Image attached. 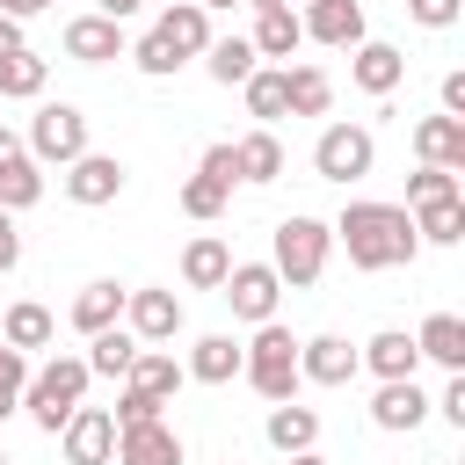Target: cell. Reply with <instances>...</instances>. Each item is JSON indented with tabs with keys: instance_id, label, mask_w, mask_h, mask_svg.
<instances>
[{
	"instance_id": "1",
	"label": "cell",
	"mask_w": 465,
	"mask_h": 465,
	"mask_svg": "<svg viewBox=\"0 0 465 465\" xmlns=\"http://www.w3.org/2000/svg\"><path fill=\"white\" fill-rule=\"evenodd\" d=\"M334 240L349 247L356 269H407L421 254V232H414L407 203H349L334 218Z\"/></svg>"
},
{
	"instance_id": "2",
	"label": "cell",
	"mask_w": 465,
	"mask_h": 465,
	"mask_svg": "<svg viewBox=\"0 0 465 465\" xmlns=\"http://www.w3.org/2000/svg\"><path fill=\"white\" fill-rule=\"evenodd\" d=\"M87 356H51V363H36L29 371V385H22V414L44 429V436H58L65 429V414L87 400Z\"/></svg>"
},
{
	"instance_id": "3",
	"label": "cell",
	"mask_w": 465,
	"mask_h": 465,
	"mask_svg": "<svg viewBox=\"0 0 465 465\" xmlns=\"http://www.w3.org/2000/svg\"><path fill=\"white\" fill-rule=\"evenodd\" d=\"M327 247H334V225L291 211V218L276 225V240H269V269H276L291 291H312V283L327 276Z\"/></svg>"
},
{
	"instance_id": "4",
	"label": "cell",
	"mask_w": 465,
	"mask_h": 465,
	"mask_svg": "<svg viewBox=\"0 0 465 465\" xmlns=\"http://www.w3.org/2000/svg\"><path fill=\"white\" fill-rule=\"evenodd\" d=\"M240 378L276 407V400H298V334L291 327H276V320H262L254 327V341H247V356H240Z\"/></svg>"
},
{
	"instance_id": "5",
	"label": "cell",
	"mask_w": 465,
	"mask_h": 465,
	"mask_svg": "<svg viewBox=\"0 0 465 465\" xmlns=\"http://www.w3.org/2000/svg\"><path fill=\"white\" fill-rule=\"evenodd\" d=\"M378 167V138L363 124H327L320 145H312V174L320 182H363Z\"/></svg>"
},
{
	"instance_id": "6",
	"label": "cell",
	"mask_w": 465,
	"mask_h": 465,
	"mask_svg": "<svg viewBox=\"0 0 465 465\" xmlns=\"http://www.w3.org/2000/svg\"><path fill=\"white\" fill-rule=\"evenodd\" d=\"M22 145H29V160H36V167H44V160H58V167H65V160H80V153H87V116H80L73 102H44V109L29 116V138H22Z\"/></svg>"
},
{
	"instance_id": "7",
	"label": "cell",
	"mask_w": 465,
	"mask_h": 465,
	"mask_svg": "<svg viewBox=\"0 0 465 465\" xmlns=\"http://www.w3.org/2000/svg\"><path fill=\"white\" fill-rule=\"evenodd\" d=\"M218 298L232 305V320H276V298H283V276L269 269V262H232L225 269V283H218Z\"/></svg>"
},
{
	"instance_id": "8",
	"label": "cell",
	"mask_w": 465,
	"mask_h": 465,
	"mask_svg": "<svg viewBox=\"0 0 465 465\" xmlns=\"http://www.w3.org/2000/svg\"><path fill=\"white\" fill-rule=\"evenodd\" d=\"M58 450H65V465H109L116 458V414L80 400L65 414V429H58Z\"/></svg>"
},
{
	"instance_id": "9",
	"label": "cell",
	"mask_w": 465,
	"mask_h": 465,
	"mask_svg": "<svg viewBox=\"0 0 465 465\" xmlns=\"http://www.w3.org/2000/svg\"><path fill=\"white\" fill-rule=\"evenodd\" d=\"M124 160L116 153H80V160H65V196L73 203H87V211H102V203H116L124 196Z\"/></svg>"
},
{
	"instance_id": "10",
	"label": "cell",
	"mask_w": 465,
	"mask_h": 465,
	"mask_svg": "<svg viewBox=\"0 0 465 465\" xmlns=\"http://www.w3.org/2000/svg\"><path fill=\"white\" fill-rule=\"evenodd\" d=\"M363 363H356V341L349 334H312V341H298V378L305 385H349Z\"/></svg>"
},
{
	"instance_id": "11",
	"label": "cell",
	"mask_w": 465,
	"mask_h": 465,
	"mask_svg": "<svg viewBox=\"0 0 465 465\" xmlns=\"http://www.w3.org/2000/svg\"><path fill=\"white\" fill-rule=\"evenodd\" d=\"M298 29L312 44H334V51H356L363 44V0H305Z\"/></svg>"
},
{
	"instance_id": "12",
	"label": "cell",
	"mask_w": 465,
	"mask_h": 465,
	"mask_svg": "<svg viewBox=\"0 0 465 465\" xmlns=\"http://www.w3.org/2000/svg\"><path fill=\"white\" fill-rule=\"evenodd\" d=\"M44 196V167L29 160V145L0 124V211H29Z\"/></svg>"
},
{
	"instance_id": "13",
	"label": "cell",
	"mask_w": 465,
	"mask_h": 465,
	"mask_svg": "<svg viewBox=\"0 0 465 465\" xmlns=\"http://www.w3.org/2000/svg\"><path fill=\"white\" fill-rule=\"evenodd\" d=\"M124 51H131L124 22H109V15H73V22H65V58H80V65H109V58H124Z\"/></svg>"
},
{
	"instance_id": "14",
	"label": "cell",
	"mask_w": 465,
	"mask_h": 465,
	"mask_svg": "<svg viewBox=\"0 0 465 465\" xmlns=\"http://www.w3.org/2000/svg\"><path fill=\"white\" fill-rule=\"evenodd\" d=\"M371 421H378L385 436H407V429H421V421H429V392H421L414 378H378Z\"/></svg>"
},
{
	"instance_id": "15",
	"label": "cell",
	"mask_w": 465,
	"mask_h": 465,
	"mask_svg": "<svg viewBox=\"0 0 465 465\" xmlns=\"http://www.w3.org/2000/svg\"><path fill=\"white\" fill-rule=\"evenodd\" d=\"M153 36H167V51L189 65V58H203V44H211V7H196V0H174V7H160Z\"/></svg>"
},
{
	"instance_id": "16",
	"label": "cell",
	"mask_w": 465,
	"mask_h": 465,
	"mask_svg": "<svg viewBox=\"0 0 465 465\" xmlns=\"http://www.w3.org/2000/svg\"><path fill=\"white\" fill-rule=\"evenodd\" d=\"M124 320L138 341H167V334H182V298L174 291H124Z\"/></svg>"
},
{
	"instance_id": "17",
	"label": "cell",
	"mask_w": 465,
	"mask_h": 465,
	"mask_svg": "<svg viewBox=\"0 0 465 465\" xmlns=\"http://www.w3.org/2000/svg\"><path fill=\"white\" fill-rule=\"evenodd\" d=\"M109 465H182V436L167 421H138V429H116V458Z\"/></svg>"
},
{
	"instance_id": "18",
	"label": "cell",
	"mask_w": 465,
	"mask_h": 465,
	"mask_svg": "<svg viewBox=\"0 0 465 465\" xmlns=\"http://www.w3.org/2000/svg\"><path fill=\"white\" fill-rule=\"evenodd\" d=\"M414 153H421V167L465 174V116H421L414 124Z\"/></svg>"
},
{
	"instance_id": "19",
	"label": "cell",
	"mask_w": 465,
	"mask_h": 465,
	"mask_svg": "<svg viewBox=\"0 0 465 465\" xmlns=\"http://www.w3.org/2000/svg\"><path fill=\"white\" fill-rule=\"evenodd\" d=\"M356 363L378 371V378H414V371H421V349H414V334L385 327V334H371V341L356 349Z\"/></svg>"
},
{
	"instance_id": "20",
	"label": "cell",
	"mask_w": 465,
	"mask_h": 465,
	"mask_svg": "<svg viewBox=\"0 0 465 465\" xmlns=\"http://www.w3.org/2000/svg\"><path fill=\"white\" fill-rule=\"evenodd\" d=\"M349 80H356L363 94H392V87L407 80V58H400L392 44H371V36H363V44H356V65H349Z\"/></svg>"
},
{
	"instance_id": "21",
	"label": "cell",
	"mask_w": 465,
	"mask_h": 465,
	"mask_svg": "<svg viewBox=\"0 0 465 465\" xmlns=\"http://www.w3.org/2000/svg\"><path fill=\"white\" fill-rule=\"evenodd\" d=\"M407 218H414L421 247H458V240H465V196H429V203H414Z\"/></svg>"
},
{
	"instance_id": "22",
	"label": "cell",
	"mask_w": 465,
	"mask_h": 465,
	"mask_svg": "<svg viewBox=\"0 0 465 465\" xmlns=\"http://www.w3.org/2000/svg\"><path fill=\"white\" fill-rule=\"evenodd\" d=\"M414 349H421L429 363H443V371H465V320H458V312H429V320L414 327Z\"/></svg>"
},
{
	"instance_id": "23",
	"label": "cell",
	"mask_w": 465,
	"mask_h": 465,
	"mask_svg": "<svg viewBox=\"0 0 465 465\" xmlns=\"http://www.w3.org/2000/svg\"><path fill=\"white\" fill-rule=\"evenodd\" d=\"M182 378H189V371H182L167 349H153V341H138V356H131V371H124V385H138V392H153V400H174Z\"/></svg>"
},
{
	"instance_id": "24",
	"label": "cell",
	"mask_w": 465,
	"mask_h": 465,
	"mask_svg": "<svg viewBox=\"0 0 465 465\" xmlns=\"http://www.w3.org/2000/svg\"><path fill=\"white\" fill-rule=\"evenodd\" d=\"M124 320V283L116 276H94L80 298H73V327L80 334H102V327H116Z\"/></svg>"
},
{
	"instance_id": "25",
	"label": "cell",
	"mask_w": 465,
	"mask_h": 465,
	"mask_svg": "<svg viewBox=\"0 0 465 465\" xmlns=\"http://www.w3.org/2000/svg\"><path fill=\"white\" fill-rule=\"evenodd\" d=\"M254 58H291L298 44H305V29H298V15L291 7H254Z\"/></svg>"
},
{
	"instance_id": "26",
	"label": "cell",
	"mask_w": 465,
	"mask_h": 465,
	"mask_svg": "<svg viewBox=\"0 0 465 465\" xmlns=\"http://www.w3.org/2000/svg\"><path fill=\"white\" fill-rule=\"evenodd\" d=\"M327 102H334V80L320 65H283V109L291 116H327Z\"/></svg>"
},
{
	"instance_id": "27",
	"label": "cell",
	"mask_w": 465,
	"mask_h": 465,
	"mask_svg": "<svg viewBox=\"0 0 465 465\" xmlns=\"http://www.w3.org/2000/svg\"><path fill=\"white\" fill-rule=\"evenodd\" d=\"M232 167H240V182H276V174H283V145H276V131L262 124V131L232 138Z\"/></svg>"
},
{
	"instance_id": "28",
	"label": "cell",
	"mask_w": 465,
	"mask_h": 465,
	"mask_svg": "<svg viewBox=\"0 0 465 465\" xmlns=\"http://www.w3.org/2000/svg\"><path fill=\"white\" fill-rule=\"evenodd\" d=\"M225 269H232V247H225V240H211V232H203V240H189V247H182V283H189V291H218V283H225Z\"/></svg>"
},
{
	"instance_id": "29",
	"label": "cell",
	"mask_w": 465,
	"mask_h": 465,
	"mask_svg": "<svg viewBox=\"0 0 465 465\" xmlns=\"http://www.w3.org/2000/svg\"><path fill=\"white\" fill-rule=\"evenodd\" d=\"M269 443H276L283 458H291V450H312V443H320V414L298 407V400H276V407H269Z\"/></svg>"
},
{
	"instance_id": "30",
	"label": "cell",
	"mask_w": 465,
	"mask_h": 465,
	"mask_svg": "<svg viewBox=\"0 0 465 465\" xmlns=\"http://www.w3.org/2000/svg\"><path fill=\"white\" fill-rule=\"evenodd\" d=\"M240 341L232 334H203L196 349H189V378H203V385H225V378H240Z\"/></svg>"
},
{
	"instance_id": "31",
	"label": "cell",
	"mask_w": 465,
	"mask_h": 465,
	"mask_svg": "<svg viewBox=\"0 0 465 465\" xmlns=\"http://www.w3.org/2000/svg\"><path fill=\"white\" fill-rule=\"evenodd\" d=\"M203 65H211V80H218V87H240L262 58H254V44H247V36H211V44H203Z\"/></svg>"
},
{
	"instance_id": "32",
	"label": "cell",
	"mask_w": 465,
	"mask_h": 465,
	"mask_svg": "<svg viewBox=\"0 0 465 465\" xmlns=\"http://www.w3.org/2000/svg\"><path fill=\"white\" fill-rule=\"evenodd\" d=\"M131 356H138V334H131V327H102V334H87V371H94V378H124Z\"/></svg>"
},
{
	"instance_id": "33",
	"label": "cell",
	"mask_w": 465,
	"mask_h": 465,
	"mask_svg": "<svg viewBox=\"0 0 465 465\" xmlns=\"http://www.w3.org/2000/svg\"><path fill=\"white\" fill-rule=\"evenodd\" d=\"M44 80H51V65H44L29 44L0 58V94H7V102H36V94H44Z\"/></svg>"
},
{
	"instance_id": "34",
	"label": "cell",
	"mask_w": 465,
	"mask_h": 465,
	"mask_svg": "<svg viewBox=\"0 0 465 465\" xmlns=\"http://www.w3.org/2000/svg\"><path fill=\"white\" fill-rule=\"evenodd\" d=\"M0 341H7V349H22V356H29V349H44V341H51V312H44L36 298L7 305V320H0Z\"/></svg>"
},
{
	"instance_id": "35",
	"label": "cell",
	"mask_w": 465,
	"mask_h": 465,
	"mask_svg": "<svg viewBox=\"0 0 465 465\" xmlns=\"http://www.w3.org/2000/svg\"><path fill=\"white\" fill-rule=\"evenodd\" d=\"M240 94H247V116H262V124L291 116V109H283V73H276V65H254V73L240 80Z\"/></svg>"
},
{
	"instance_id": "36",
	"label": "cell",
	"mask_w": 465,
	"mask_h": 465,
	"mask_svg": "<svg viewBox=\"0 0 465 465\" xmlns=\"http://www.w3.org/2000/svg\"><path fill=\"white\" fill-rule=\"evenodd\" d=\"M225 196H232V189H225V182H211L203 167H196V174L182 182V211H189V218H203V225H211V218L225 211Z\"/></svg>"
},
{
	"instance_id": "37",
	"label": "cell",
	"mask_w": 465,
	"mask_h": 465,
	"mask_svg": "<svg viewBox=\"0 0 465 465\" xmlns=\"http://www.w3.org/2000/svg\"><path fill=\"white\" fill-rule=\"evenodd\" d=\"M22 385H29V356L0 341V421H7V414H22Z\"/></svg>"
},
{
	"instance_id": "38",
	"label": "cell",
	"mask_w": 465,
	"mask_h": 465,
	"mask_svg": "<svg viewBox=\"0 0 465 465\" xmlns=\"http://www.w3.org/2000/svg\"><path fill=\"white\" fill-rule=\"evenodd\" d=\"M124 58H131V65H138V73H145V80H167V73H174V65H182V58H174V51H167V36H153V29H145V36H138V44H131V51H124Z\"/></svg>"
},
{
	"instance_id": "39",
	"label": "cell",
	"mask_w": 465,
	"mask_h": 465,
	"mask_svg": "<svg viewBox=\"0 0 465 465\" xmlns=\"http://www.w3.org/2000/svg\"><path fill=\"white\" fill-rule=\"evenodd\" d=\"M429 196H465V189H458L450 167H414L407 174V203H429Z\"/></svg>"
},
{
	"instance_id": "40",
	"label": "cell",
	"mask_w": 465,
	"mask_h": 465,
	"mask_svg": "<svg viewBox=\"0 0 465 465\" xmlns=\"http://www.w3.org/2000/svg\"><path fill=\"white\" fill-rule=\"evenodd\" d=\"M160 407H167V400H153V392H138V385H124V400H116L109 414H116V429H138V421H160Z\"/></svg>"
},
{
	"instance_id": "41",
	"label": "cell",
	"mask_w": 465,
	"mask_h": 465,
	"mask_svg": "<svg viewBox=\"0 0 465 465\" xmlns=\"http://www.w3.org/2000/svg\"><path fill=\"white\" fill-rule=\"evenodd\" d=\"M407 15H414L421 29H450V22L465 15V0H407Z\"/></svg>"
},
{
	"instance_id": "42",
	"label": "cell",
	"mask_w": 465,
	"mask_h": 465,
	"mask_svg": "<svg viewBox=\"0 0 465 465\" xmlns=\"http://www.w3.org/2000/svg\"><path fill=\"white\" fill-rule=\"evenodd\" d=\"M196 167H203L211 182H225V189L240 182V167H232V145H203V160H196Z\"/></svg>"
},
{
	"instance_id": "43",
	"label": "cell",
	"mask_w": 465,
	"mask_h": 465,
	"mask_svg": "<svg viewBox=\"0 0 465 465\" xmlns=\"http://www.w3.org/2000/svg\"><path fill=\"white\" fill-rule=\"evenodd\" d=\"M429 407H436L443 421H458V429H465V371H450V385H443V400H429Z\"/></svg>"
},
{
	"instance_id": "44",
	"label": "cell",
	"mask_w": 465,
	"mask_h": 465,
	"mask_svg": "<svg viewBox=\"0 0 465 465\" xmlns=\"http://www.w3.org/2000/svg\"><path fill=\"white\" fill-rule=\"evenodd\" d=\"M22 262V232H15V211H0V276Z\"/></svg>"
},
{
	"instance_id": "45",
	"label": "cell",
	"mask_w": 465,
	"mask_h": 465,
	"mask_svg": "<svg viewBox=\"0 0 465 465\" xmlns=\"http://www.w3.org/2000/svg\"><path fill=\"white\" fill-rule=\"evenodd\" d=\"M443 116H465V73H443Z\"/></svg>"
},
{
	"instance_id": "46",
	"label": "cell",
	"mask_w": 465,
	"mask_h": 465,
	"mask_svg": "<svg viewBox=\"0 0 465 465\" xmlns=\"http://www.w3.org/2000/svg\"><path fill=\"white\" fill-rule=\"evenodd\" d=\"M22 44H29V36H22V22H15V15H0V58H7V51H22Z\"/></svg>"
},
{
	"instance_id": "47",
	"label": "cell",
	"mask_w": 465,
	"mask_h": 465,
	"mask_svg": "<svg viewBox=\"0 0 465 465\" xmlns=\"http://www.w3.org/2000/svg\"><path fill=\"white\" fill-rule=\"evenodd\" d=\"M145 0H94V15H109V22H131Z\"/></svg>"
},
{
	"instance_id": "48",
	"label": "cell",
	"mask_w": 465,
	"mask_h": 465,
	"mask_svg": "<svg viewBox=\"0 0 465 465\" xmlns=\"http://www.w3.org/2000/svg\"><path fill=\"white\" fill-rule=\"evenodd\" d=\"M44 7H51V0H0V15H15V22H22V15H44Z\"/></svg>"
},
{
	"instance_id": "49",
	"label": "cell",
	"mask_w": 465,
	"mask_h": 465,
	"mask_svg": "<svg viewBox=\"0 0 465 465\" xmlns=\"http://www.w3.org/2000/svg\"><path fill=\"white\" fill-rule=\"evenodd\" d=\"M291 465H327V458L320 450H291Z\"/></svg>"
},
{
	"instance_id": "50",
	"label": "cell",
	"mask_w": 465,
	"mask_h": 465,
	"mask_svg": "<svg viewBox=\"0 0 465 465\" xmlns=\"http://www.w3.org/2000/svg\"><path fill=\"white\" fill-rule=\"evenodd\" d=\"M247 7H291V0H247Z\"/></svg>"
},
{
	"instance_id": "51",
	"label": "cell",
	"mask_w": 465,
	"mask_h": 465,
	"mask_svg": "<svg viewBox=\"0 0 465 465\" xmlns=\"http://www.w3.org/2000/svg\"><path fill=\"white\" fill-rule=\"evenodd\" d=\"M196 7H240V0H196Z\"/></svg>"
},
{
	"instance_id": "52",
	"label": "cell",
	"mask_w": 465,
	"mask_h": 465,
	"mask_svg": "<svg viewBox=\"0 0 465 465\" xmlns=\"http://www.w3.org/2000/svg\"><path fill=\"white\" fill-rule=\"evenodd\" d=\"M0 465H7V450H0Z\"/></svg>"
}]
</instances>
